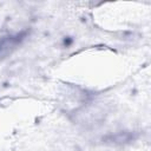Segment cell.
Masks as SVG:
<instances>
[{"label":"cell","mask_w":151,"mask_h":151,"mask_svg":"<svg viewBox=\"0 0 151 151\" xmlns=\"http://www.w3.org/2000/svg\"><path fill=\"white\" fill-rule=\"evenodd\" d=\"M132 139H133V133H131L129 131H122V132H118L116 134H110V136L103 138V140L114 143V144H124V143H127Z\"/></svg>","instance_id":"6da1fadb"}]
</instances>
